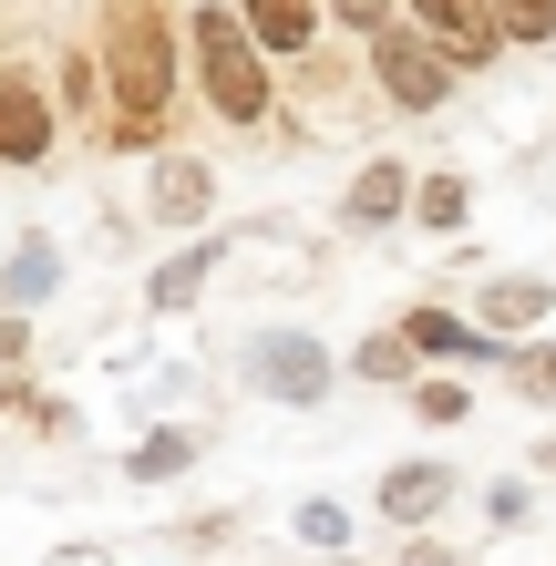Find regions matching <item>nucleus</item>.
<instances>
[{
	"instance_id": "nucleus-14",
	"label": "nucleus",
	"mask_w": 556,
	"mask_h": 566,
	"mask_svg": "<svg viewBox=\"0 0 556 566\" xmlns=\"http://www.w3.org/2000/svg\"><path fill=\"white\" fill-rule=\"evenodd\" d=\"M350 371H361V381H412L422 360H412V340H402V329H381V340H361V350H350Z\"/></svg>"
},
{
	"instance_id": "nucleus-20",
	"label": "nucleus",
	"mask_w": 556,
	"mask_h": 566,
	"mask_svg": "<svg viewBox=\"0 0 556 566\" xmlns=\"http://www.w3.org/2000/svg\"><path fill=\"white\" fill-rule=\"evenodd\" d=\"M515 381H526V402H546V412H556V340L515 350Z\"/></svg>"
},
{
	"instance_id": "nucleus-6",
	"label": "nucleus",
	"mask_w": 556,
	"mask_h": 566,
	"mask_svg": "<svg viewBox=\"0 0 556 566\" xmlns=\"http://www.w3.org/2000/svg\"><path fill=\"white\" fill-rule=\"evenodd\" d=\"M443 494H453V474H443V463H391L371 505H381L391 525H433V515H443Z\"/></svg>"
},
{
	"instance_id": "nucleus-2",
	"label": "nucleus",
	"mask_w": 556,
	"mask_h": 566,
	"mask_svg": "<svg viewBox=\"0 0 556 566\" xmlns=\"http://www.w3.org/2000/svg\"><path fill=\"white\" fill-rule=\"evenodd\" d=\"M186 52H196V83H207V104H217L227 124H258V114H269V52L238 31V11H227V0H207V11H196Z\"/></svg>"
},
{
	"instance_id": "nucleus-12",
	"label": "nucleus",
	"mask_w": 556,
	"mask_h": 566,
	"mask_svg": "<svg viewBox=\"0 0 556 566\" xmlns=\"http://www.w3.org/2000/svg\"><path fill=\"white\" fill-rule=\"evenodd\" d=\"M217 207V176H207V165H155V217H207Z\"/></svg>"
},
{
	"instance_id": "nucleus-1",
	"label": "nucleus",
	"mask_w": 556,
	"mask_h": 566,
	"mask_svg": "<svg viewBox=\"0 0 556 566\" xmlns=\"http://www.w3.org/2000/svg\"><path fill=\"white\" fill-rule=\"evenodd\" d=\"M104 104H114V135H155L176 104V52H166V11L155 0H114L104 11Z\"/></svg>"
},
{
	"instance_id": "nucleus-11",
	"label": "nucleus",
	"mask_w": 556,
	"mask_h": 566,
	"mask_svg": "<svg viewBox=\"0 0 556 566\" xmlns=\"http://www.w3.org/2000/svg\"><path fill=\"white\" fill-rule=\"evenodd\" d=\"M402 196H412V176H402V165H361V176H350V196H340V217L350 227H391V217H402Z\"/></svg>"
},
{
	"instance_id": "nucleus-24",
	"label": "nucleus",
	"mask_w": 556,
	"mask_h": 566,
	"mask_svg": "<svg viewBox=\"0 0 556 566\" xmlns=\"http://www.w3.org/2000/svg\"><path fill=\"white\" fill-rule=\"evenodd\" d=\"M402 566H453V556H443V546H412V556H402Z\"/></svg>"
},
{
	"instance_id": "nucleus-10",
	"label": "nucleus",
	"mask_w": 556,
	"mask_h": 566,
	"mask_svg": "<svg viewBox=\"0 0 556 566\" xmlns=\"http://www.w3.org/2000/svg\"><path fill=\"white\" fill-rule=\"evenodd\" d=\"M258 381H269V391H289V402H319L331 360H319V350L300 340V329H289V340H269V350H258Z\"/></svg>"
},
{
	"instance_id": "nucleus-16",
	"label": "nucleus",
	"mask_w": 556,
	"mask_h": 566,
	"mask_svg": "<svg viewBox=\"0 0 556 566\" xmlns=\"http://www.w3.org/2000/svg\"><path fill=\"white\" fill-rule=\"evenodd\" d=\"M52 279H62V258H52V248H21L11 269H0V298H42Z\"/></svg>"
},
{
	"instance_id": "nucleus-19",
	"label": "nucleus",
	"mask_w": 556,
	"mask_h": 566,
	"mask_svg": "<svg viewBox=\"0 0 556 566\" xmlns=\"http://www.w3.org/2000/svg\"><path fill=\"white\" fill-rule=\"evenodd\" d=\"M186 453H196V432H155V443L135 453V474H145V484H166V474H186Z\"/></svg>"
},
{
	"instance_id": "nucleus-18",
	"label": "nucleus",
	"mask_w": 556,
	"mask_h": 566,
	"mask_svg": "<svg viewBox=\"0 0 556 566\" xmlns=\"http://www.w3.org/2000/svg\"><path fill=\"white\" fill-rule=\"evenodd\" d=\"M412 412H422V422H464L474 391H464V381H412Z\"/></svg>"
},
{
	"instance_id": "nucleus-21",
	"label": "nucleus",
	"mask_w": 556,
	"mask_h": 566,
	"mask_svg": "<svg viewBox=\"0 0 556 566\" xmlns=\"http://www.w3.org/2000/svg\"><path fill=\"white\" fill-rule=\"evenodd\" d=\"M300 536H310V546H340L350 515H340V505H300Z\"/></svg>"
},
{
	"instance_id": "nucleus-9",
	"label": "nucleus",
	"mask_w": 556,
	"mask_h": 566,
	"mask_svg": "<svg viewBox=\"0 0 556 566\" xmlns=\"http://www.w3.org/2000/svg\"><path fill=\"white\" fill-rule=\"evenodd\" d=\"M546 310H556V289L546 279H495V289H484V340H515V329H546Z\"/></svg>"
},
{
	"instance_id": "nucleus-15",
	"label": "nucleus",
	"mask_w": 556,
	"mask_h": 566,
	"mask_svg": "<svg viewBox=\"0 0 556 566\" xmlns=\"http://www.w3.org/2000/svg\"><path fill=\"white\" fill-rule=\"evenodd\" d=\"M402 207H412L422 227H464V207H474V186H464V176H433V186H412Z\"/></svg>"
},
{
	"instance_id": "nucleus-22",
	"label": "nucleus",
	"mask_w": 556,
	"mask_h": 566,
	"mask_svg": "<svg viewBox=\"0 0 556 566\" xmlns=\"http://www.w3.org/2000/svg\"><path fill=\"white\" fill-rule=\"evenodd\" d=\"M319 11H340V21H350V31H381V21H391V11H402V0H319Z\"/></svg>"
},
{
	"instance_id": "nucleus-17",
	"label": "nucleus",
	"mask_w": 556,
	"mask_h": 566,
	"mask_svg": "<svg viewBox=\"0 0 556 566\" xmlns=\"http://www.w3.org/2000/svg\"><path fill=\"white\" fill-rule=\"evenodd\" d=\"M196 289H207V248H186L176 269H155V310H186Z\"/></svg>"
},
{
	"instance_id": "nucleus-13",
	"label": "nucleus",
	"mask_w": 556,
	"mask_h": 566,
	"mask_svg": "<svg viewBox=\"0 0 556 566\" xmlns=\"http://www.w3.org/2000/svg\"><path fill=\"white\" fill-rule=\"evenodd\" d=\"M495 42H556V0H484Z\"/></svg>"
},
{
	"instance_id": "nucleus-5",
	"label": "nucleus",
	"mask_w": 556,
	"mask_h": 566,
	"mask_svg": "<svg viewBox=\"0 0 556 566\" xmlns=\"http://www.w3.org/2000/svg\"><path fill=\"white\" fill-rule=\"evenodd\" d=\"M412 31H422L443 62H464V73L495 52V21H484V0H412Z\"/></svg>"
},
{
	"instance_id": "nucleus-3",
	"label": "nucleus",
	"mask_w": 556,
	"mask_h": 566,
	"mask_svg": "<svg viewBox=\"0 0 556 566\" xmlns=\"http://www.w3.org/2000/svg\"><path fill=\"white\" fill-rule=\"evenodd\" d=\"M371 62H381V93H391L402 114H433L443 93H453V62L422 42V31H402V21H381V31H371Z\"/></svg>"
},
{
	"instance_id": "nucleus-7",
	"label": "nucleus",
	"mask_w": 556,
	"mask_h": 566,
	"mask_svg": "<svg viewBox=\"0 0 556 566\" xmlns=\"http://www.w3.org/2000/svg\"><path fill=\"white\" fill-rule=\"evenodd\" d=\"M402 340H412V360H495V350H505V340H484V329L453 319V310H412Z\"/></svg>"
},
{
	"instance_id": "nucleus-4",
	"label": "nucleus",
	"mask_w": 556,
	"mask_h": 566,
	"mask_svg": "<svg viewBox=\"0 0 556 566\" xmlns=\"http://www.w3.org/2000/svg\"><path fill=\"white\" fill-rule=\"evenodd\" d=\"M52 155V93L42 73H0V165H42Z\"/></svg>"
},
{
	"instance_id": "nucleus-23",
	"label": "nucleus",
	"mask_w": 556,
	"mask_h": 566,
	"mask_svg": "<svg viewBox=\"0 0 556 566\" xmlns=\"http://www.w3.org/2000/svg\"><path fill=\"white\" fill-rule=\"evenodd\" d=\"M21 340H31V329H21L11 310H0V371H11V360H21Z\"/></svg>"
},
{
	"instance_id": "nucleus-8",
	"label": "nucleus",
	"mask_w": 556,
	"mask_h": 566,
	"mask_svg": "<svg viewBox=\"0 0 556 566\" xmlns=\"http://www.w3.org/2000/svg\"><path fill=\"white\" fill-rule=\"evenodd\" d=\"M238 31H248L258 52H310L319 0H238Z\"/></svg>"
}]
</instances>
